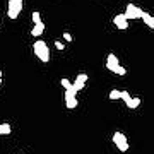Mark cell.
Wrapping results in <instances>:
<instances>
[{
    "instance_id": "6da1fadb",
    "label": "cell",
    "mask_w": 154,
    "mask_h": 154,
    "mask_svg": "<svg viewBox=\"0 0 154 154\" xmlns=\"http://www.w3.org/2000/svg\"><path fill=\"white\" fill-rule=\"evenodd\" d=\"M33 50H34V55L38 57L43 63L50 62V48H48V45L45 43L43 39H36L34 45H33Z\"/></svg>"
},
{
    "instance_id": "7a4b0ae2",
    "label": "cell",
    "mask_w": 154,
    "mask_h": 154,
    "mask_svg": "<svg viewBox=\"0 0 154 154\" xmlns=\"http://www.w3.org/2000/svg\"><path fill=\"white\" fill-rule=\"evenodd\" d=\"M106 69L110 72H113V74H116V75H125L127 74L125 67L120 65V60L116 58L115 53H110V55L106 57Z\"/></svg>"
},
{
    "instance_id": "3957f363",
    "label": "cell",
    "mask_w": 154,
    "mask_h": 154,
    "mask_svg": "<svg viewBox=\"0 0 154 154\" xmlns=\"http://www.w3.org/2000/svg\"><path fill=\"white\" fill-rule=\"evenodd\" d=\"M142 14H144L142 9L137 7V5H134V4H127V9H125V12H123V16H125L127 21H132V19L135 21V19H140Z\"/></svg>"
},
{
    "instance_id": "277c9868",
    "label": "cell",
    "mask_w": 154,
    "mask_h": 154,
    "mask_svg": "<svg viewBox=\"0 0 154 154\" xmlns=\"http://www.w3.org/2000/svg\"><path fill=\"white\" fill-rule=\"evenodd\" d=\"M120 99H123L125 106L130 108V110H137L140 106V98H132L128 91H120Z\"/></svg>"
},
{
    "instance_id": "5b68a950",
    "label": "cell",
    "mask_w": 154,
    "mask_h": 154,
    "mask_svg": "<svg viewBox=\"0 0 154 154\" xmlns=\"http://www.w3.org/2000/svg\"><path fill=\"white\" fill-rule=\"evenodd\" d=\"M22 0H9V7H7V16L11 19H17L22 11Z\"/></svg>"
},
{
    "instance_id": "8992f818",
    "label": "cell",
    "mask_w": 154,
    "mask_h": 154,
    "mask_svg": "<svg viewBox=\"0 0 154 154\" xmlns=\"http://www.w3.org/2000/svg\"><path fill=\"white\" fill-rule=\"evenodd\" d=\"M113 144L118 147L120 152H127V151H128V140H127L125 134H122V132L113 134Z\"/></svg>"
},
{
    "instance_id": "52a82bcc",
    "label": "cell",
    "mask_w": 154,
    "mask_h": 154,
    "mask_svg": "<svg viewBox=\"0 0 154 154\" xmlns=\"http://www.w3.org/2000/svg\"><path fill=\"white\" fill-rule=\"evenodd\" d=\"M113 24H115L118 29H127V28H128V21L125 19L123 14H118V16L113 17Z\"/></svg>"
},
{
    "instance_id": "ba28073f",
    "label": "cell",
    "mask_w": 154,
    "mask_h": 154,
    "mask_svg": "<svg viewBox=\"0 0 154 154\" xmlns=\"http://www.w3.org/2000/svg\"><path fill=\"white\" fill-rule=\"evenodd\" d=\"M43 31H45V24H43V21H39V22H36L33 26V29H31V36L33 38H39L41 34H43Z\"/></svg>"
},
{
    "instance_id": "9c48e42d",
    "label": "cell",
    "mask_w": 154,
    "mask_h": 154,
    "mask_svg": "<svg viewBox=\"0 0 154 154\" xmlns=\"http://www.w3.org/2000/svg\"><path fill=\"white\" fill-rule=\"evenodd\" d=\"M146 24H147V28H151V29H154V17L151 16V14H147V12L144 11V14H142V17H140Z\"/></svg>"
},
{
    "instance_id": "30bf717a",
    "label": "cell",
    "mask_w": 154,
    "mask_h": 154,
    "mask_svg": "<svg viewBox=\"0 0 154 154\" xmlns=\"http://www.w3.org/2000/svg\"><path fill=\"white\" fill-rule=\"evenodd\" d=\"M84 86H86V82H84V81H81V79H77V77H75V82L72 84V89H74L75 93H79V91H82V89H84Z\"/></svg>"
},
{
    "instance_id": "8fae6325",
    "label": "cell",
    "mask_w": 154,
    "mask_h": 154,
    "mask_svg": "<svg viewBox=\"0 0 154 154\" xmlns=\"http://www.w3.org/2000/svg\"><path fill=\"white\" fill-rule=\"evenodd\" d=\"M65 106L69 110H74L77 106V98L75 96H72V98H65Z\"/></svg>"
},
{
    "instance_id": "7c38bea8",
    "label": "cell",
    "mask_w": 154,
    "mask_h": 154,
    "mask_svg": "<svg viewBox=\"0 0 154 154\" xmlns=\"http://www.w3.org/2000/svg\"><path fill=\"white\" fill-rule=\"evenodd\" d=\"M12 132V128L9 123H0V135H9Z\"/></svg>"
},
{
    "instance_id": "4fadbf2b",
    "label": "cell",
    "mask_w": 154,
    "mask_h": 154,
    "mask_svg": "<svg viewBox=\"0 0 154 154\" xmlns=\"http://www.w3.org/2000/svg\"><path fill=\"white\" fill-rule=\"evenodd\" d=\"M31 19H33L34 24L41 21V14H39V11H33V14H31Z\"/></svg>"
},
{
    "instance_id": "5bb4252c",
    "label": "cell",
    "mask_w": 154,
    "mask_h": 154,
    "mask_svg": "<svg viewBox=\"0 0 154 154\" xmlns=\"http://www.w3.org/2000/svg\"><path fill=\"white\" fill-rule=\"evenodd\" d=\"M108 98H110V99H120V91H118V89H113V91H110Z\"/></svg>"
},
{
    "instance_id": "9a60e30c",
    "label": "cell",
    "mask_w": 154,
    "mask_h": 154,
    "mask_svg": "<svg viewBox=\"0 0 154 154\" xmlns=\"http://www.w3.org/2000/svg\"><path fill=\"white\" fill-rule=\"evenodd\" d=\"M60 84H62V86H63L65 89H70V88H72V82L69 81V79H62V81H60Z\"/></svg>"
},
{
    "instance_id": "2e32d148",
    "label": "cell",
    "mask_w": 154,
    "mask_h": 154,
    "mask_svg": "<svg viewBox=\"0 0 154 154\" xmlns=\"http://www.w3.org/2000/svg\"><path fill=\"white\" fill-rule=\"evenodd\" d=\"M55 48L57 50H63V48H65V45L62 43V41H55Z\"/></svg>"
},
{
    "instance_id": "e0dca14e",
    "label": "cell",
    "mask_w": 154,
    "mask_h": 154,
    "mask_svg": "<svg viewBox=\"0 0 154 154\" xmlns=\"http://www.w3.org/2000/svg\"><path fill=\"white\" fill-rule=\"evenodd\" d=\"M77 79H81V81H84V82H86L89 77H88V74H79V75H77Z\"/></svg>"
},
{
    "instance_id": "ac0fdd59",
    "label": "cell",
    "mask_w": 154,
    "mask_h": 154,
    "mask_svg": "<svg viewBox=\"0 0 154 154\" xmlns=\"http://www.w3.org/2000/svg\"><path fill=\"white\" fill-rule=\"evenodd\" d=\"M63 38H65V41H69V43L72 41V36H70V33H63Z\"/></svg>"
},
{
    "instance_id": "d6986e66",
    "label": "cell",
    "mask_w": 154,
    "mask_h": 154,
    "mask_svg": "<svg viewBox=\"0 0 154 154\" xmlns=\"http://www.w3.org/2000/svg\"><path fill=\"white\" fill-rule=\"evenodd\" d=\"M2 75H4V74H2V70H0V86H2Z\"/></svg>"
}]
</instances>
